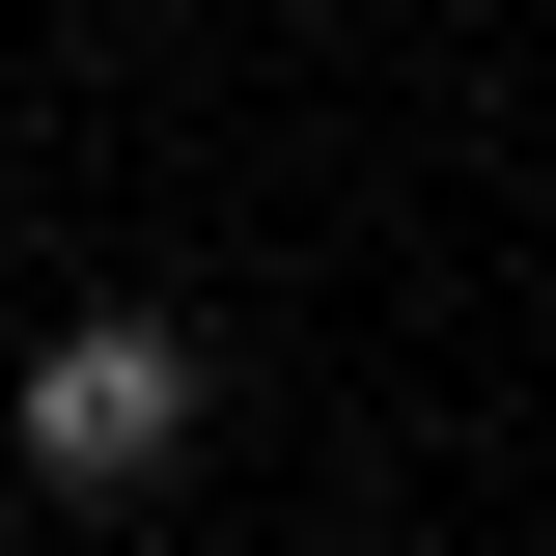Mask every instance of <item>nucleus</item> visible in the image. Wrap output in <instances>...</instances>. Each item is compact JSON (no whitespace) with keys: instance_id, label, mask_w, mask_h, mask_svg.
<instances>
[{"instance_id":"1","label":"nucleus","mask_w":556,"mask_h":556,"mask_svg":"<svg viewBox=\"0 0 556 556\" xmlns=\"http://www.w3.org/2000/svg\"><path fill=\"white\" fill-rule=\"evenodd\" d=\"M195 334H167V306H56V334H28V390H0V445H28V473L56 501H139V473H195Z\"/></svg>"}]
</instances>
